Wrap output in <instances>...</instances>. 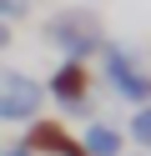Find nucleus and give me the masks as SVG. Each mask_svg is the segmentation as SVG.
Here are the masks:
<instances>
[{
	"label": "nucleus",
	"instance_id": "f257e3e1",
	"mask_svg": "<svg viewBox=\"0 0 151 156\" xmlns=\"http://www.w3.org/2000/svg\"><path fill=\"white\" fill-rule=\"evenodd\" d=\"M45 35L66 51V61H86V55H96L101 45V20L91 10H60V15H50V25H45Z\"/></svg>",
	"mask_w": 151,
	"mask_h": 156
},
{
	"label": "nucleus",
	"instance_id": "f03ea898",
	"mask_svg": "<svg viewBox=\"0 0 151 156\" xmlns=\"http://www.w3.org/2000/svg\"><path fill=\"white\" fill-rule=\"evenodd\" d=\"M40 106H45V86L35 76L0 71V121H35Z\"/></svg>",
	"mask_w": 151,
	"mask_h": 156
},
{
	"label": "nucleus",
	"instance_id": "7ed1b4c3",
	"mask_svg": "<svg viewBox=\"0 0 151 156\" xmlns=\"http://www.w3.org/2000/svg\"><path fill=\"white\" fill-rule=\"evenodd\" d=\"M101 71H106V81L116 86L126 101H136V106H146V101H151V76L141 71V66L131 61L121 45H101Z\"/></svg>",
	"mask_w": 151,
	"mask_h": 156
},
{
	"label": "nucleus",
	"instance_id": "20e7f679",
	"mask_svg": "<svg viewBox=\"0 0 151 156\" xmlns=\"http://www.w3.org/2000/svg\"><path fill=\"white\" fill-rule=\"evenodd\" d=\"M50 91H56L60 111H86V76H81V61H66L56 71V81H50Z\"/></svg>",
	"mask_w": 151,
	"mask_h": 156
},
{
	"label": "nucleus",
	"instance_id": "39448f33",
	"mask_svg": "<svg viewBox=\"0 0 151 156\" xmlns=\"http://www.w3.org/2000/svg\"><path fill=\"white\" fill-rule=\"evenodd\" d=\"M86 156H121V131L116 126H91L86 131Z\"/></svg>",
	"mask_w": 151,
	"mask_h": 156
},
{
	"label": "nucleus",
	"instance_id": "423d86ee",
	"mask_svg": "<svg viewBox=\"0 0 151 156\" xmlns=\"http://www.w3.org/2000/svg\"><path fill=\"white\" fill-rule=\"evenodd\" d=\"M131 136H136V141L151 151V101H146V106H136V116H131Z\"/></svg>",
	"mask_w": 151,
	"mask_h": 156
},
{
	"label": "nucleus",
	"instance_id": "0eeeda50",
	"mask_svg": "<svg viewBox=\"0 0 151 156\" xmlns=\"http://www.w3.org/2000/svg\"><path fill=\"white\" fill-rule=\"evenodd\" d=\"M15 10H25V0H0V15H15Z\"/></svg>",
	"mask_w": 151,
	"mask_h": 156
},
{
	"label": "nucleus",
	"instance_id": "6e6552de",
	"mask_svg": "<svg viewBox=\"0 0 151 156\" xmlns=\"http://www.w3.org/2000/svg\"><path fill=\"white\" fill-rule=\"evenodd\" d=\"M0 156H35V151H30V146H5Z\"/></svg>",
	"mask_w": 151,
	"mask_h": 156
},
{
	"label": "nucleus",
	"instance_id": "1a4fd4ad",
	"mask_svg": "<svg viewBox=\"0 0 151 156\" xmlns=\"http://www.w3.org/2000/svg\"><path fill=\"white\" fill-rule=\"evenodd\" d=\"M5 45H10V30H5V25H0V51H5Z\"/></svg>",
	"mask_w": 151,
	"mask_h": 156
}]
</instances>
